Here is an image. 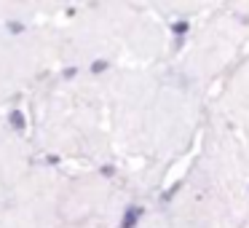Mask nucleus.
<instances>
[{
	"instance_id": "obj_1",
	"label": "nucleus",
	"mask_w": 249,
	"mask_h": 228,
	"mask_svg": "<svg viewBox=\"0 0 249 228\" xmlns=\"http://www.w3.org/2000/svg\"><path fill=\"white\" fill-rule=\"evenodd\" d=\"M142 207H129V209L124 212V220H121V228H134L137 223H140V217H142Z\"/></svg>"
},
{
	"instance_id": "obj_2",
	"label": "nucleus",
	"mask_w": 249,
	"mask_h": 228,
	"mask_svg": "<svg viewBox=\"0 0 249 228\" xmlns=\"http://www.w3.org/2000/svg\"><path fill=\"white\" fill-rule=\"evenodd\" d=\"M8 124H11L14 132H24V129H27V118H24V113L19 108H14L11 113H8Z\"/></svg>"
},
{
	"instance_id": "obj_3",
	"label": "nucleus",
	"mask_w": 249,
	"mask_h": 228,
	"mask_svg": "<svg viewBox=\"0 0 249 228\" xmlns=\"http://www.w3.org/2000/svg\"><path fill=\"white\" fill-rule=\"evenodd\" d=\"M107 67H110V62H107V59H94V62H91V73H94V76L105 73Z\"/></svg>"
},
{
	"instance_id": "obj_4",
	"label": "nucleus",
	"mask_w": 249,
	"mask_h": 228,
	"mask_svg": "<svg viewBox=\"0 0 249 228\" xmlns=\"http://www.w3.org/2000/svg\"><path fill=\"white\" fill-rule=\"evenodd\" d=\"M188 27H190L188 22H174V24H172V33H174V35H185V33H188Z\"/></svg>"
},
{
	"instance_id": "obj_5",
	"label": "nucleus",
	"mask_w": 249,
	"mask_h": 228,
	"mask_svg": "<svg viewBox=\"0 0 249 228\" xmlns=\"http://www.w3.org/2000/svg\"><path fill=\"white\" fill-rule=\"evenodd\" d=\"M6 30H8L11 35H19V33H24V24H22V22H8Z\"/></svg>"
},
{
	"instance_id": "obj_6",
	"label": "nucleus",
	"mask_w": 249,
	"mask_h": 228,
	"mask_svg": "<svg viewBox=\"0 0 249 228\" xmlns=\"http://www.w3.org/2000/svg\"><path fill=\"white\" fill-rule=\"evenodd\" d=\"M75 76H78V67H75V65L62 70V78H65V81H70V78H75Z\"/></svg>"
},
{
	"instance_id": "obj_7",
	"label": "nucleus",
	"mask_w": 249,
	"mask_h": 228,
	"mask_svg": "<svg viewBox=\"0 0 249 228\" xmlns=\"http://www.w3.org/2000/svg\"><path fill=\"white\" fill-rule=\"evenodd\" d=\"M99 174H102V177H113V174H115V167H110V164H105V167L99 169Z\"/></svg>"
},
{
	"instance_id": "obj_8",
	"label": "nucleus",
	"mask_w": 249,
	"mask_h": 228,
	"mask_svg": "<svg viewBox=\"0 0 249 228\" xmlns=\"http://www.w3.org/2000/svg\"><path fill=\"white\" fill-rule=\"evenodd\" d=\"M177 190H179V183H174V185H172V188H169V190H166V193H163V201H169V199H172V196H174V193H177Z\"/></svg>"
}]
</instances>
